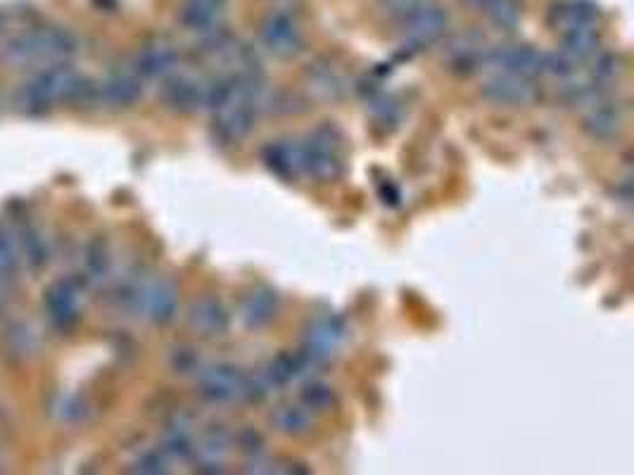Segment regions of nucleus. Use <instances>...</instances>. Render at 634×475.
<instances>
[{
    "instance_id": "nucleus-30",
    "label": "nucleus",
    "mask_w": 634,
    "mask_h": 475,
    "mask_svg": "<svg viewBox=\"0 0 634 475\" xmlns=\"http://www.w3.org/2000/svg\"><path fill=\"white\" fill-rule=\"evenodd\" d=\"M17 266V252L12 240L0 231V276H10Z\"/></svg>"
},
{
    "instance_id": "nucleus-18",
    "label": "nucleus",
    "mask_w": 634,
    "mask_h": 475,
    "mask_svg": "<svg viewBox=\"0 0 634 475\" xmlns=\"http://www.w3.org/2000/svg\"><path fill=\"white\" fill-rule=\"evenodd\" d=\"M269 169L281 179H297L304 174V148L297 141H276L264 150Z\"/></svg>"
},
{
    "instance_id": "nucleus-22",
    "label": "nucleus",
    "mask_w": 634,
    "mask_h": 475,
    "mask_svg": "<svg viewBox=\"0 0 634 475\" xmlns=\"http://www.w3.org/2000/svg\"><path fill=\"white\" fill-rule=\"evenodd\" d=\"M103 100L112 107H131L143 95V84L133 74H117L103 84Z\"/></svg>"
},
{
    "instance_id": "nucleus-25",
    "label": "nucleus",
    "mask_w": 634,
    "mask_h": 475,
    "mask_svg": "<svg viewBox=\"0 0 634 475\" xmlns=\"http://www.w3.org/2000/svg\"><path fill=\"white\" fill-rule=\"evenodd\" d=\"M561 53L566 55L570 62H575V65L589 60V57H597V53H599L597 29L594 27L575 29V31H568V34H563Z\"/></svg>"
},
{
    "instance_id": "nucleus-7",
    "label": "nucleus",
    "mask_w": 634,
    "mask_h": 475,
    "mask_svg": "<svg viewBox=\"0 0 634 475\" xmlns=\"http://www.w3.org/2000/svg\"><path fill=\"white\" fill-rule=\"evenodd\" d=\"M347 338H350V333H347L345 321L340 316H319V319L309 323L307 333H304V354H309L314 361L323 364V361L333 359L342 350Z\"/></svg>"
},
{
    "instance_id": "nucleus-17",
    "label": "nucleus",
    "mask_w": 634,
    "mask_h": 475,
    "mask_svg": "<svg viewBox=\"0 0 634 475\" xmlns=\"http://www.w3.org/2000/svg\"><path fill=\"white\" fill-rule=\"evenodd\" d=\"M485 48V36L468 31V34H459L447 43V60L452 67L464 69V72H473V69L483 67V60L487 55Z\"/></svg>"
},
{
    "instance_id": "nucleus-3",
    "label": "nucleus",
    "mask_w": 634,
    "mask_h": 475,
    "mask_svg": "<svg viewBox=\"0 0 634 475\" xmlns=\"http://www.w3.org/2000/svg\"><path fill=\"white\" fill-rule=\"evenodd\" d=\"M86 91L84 79L65 65H53L24 86L22 100L34 110H48L57 103H69Z\"/></svg>"
},
{
    "instance_id": "nucleus-26",
    "label": "nucleus",
    "mask_w": 634,
    "mask_h": 475,
    "mask_svg": "<svg viewBox=\"0 0 634 475\" xmlns=\"http://www.w3.org/2000/svg\"><path fill=\"white\" fill-rule=\"evenodd\" d=\"M620 112L608 107L604 100L599 105L589 107L587 117H585V129L592 138H599V141H606V138H613L620 131Z\"/></svg>"
},
{
    "instance_id": "nucleus-29",
    "label": "nucleus",
    "mask_w": 634,
    "mask_h": 475,
    "mask_svg": "<svg viewBox=\"0 0 634 475\" xmlns=\"http://www.w3.org/2000/svg\"><path fill=\"white\" fill-rule=\"evenodd\" d=\"M171 366H174L176 373L195 371V366H198V354H195L190 345L174 347V352H171Z\"/></svg>"
},
{
    "instance_id": "nucleus-5",
    "label": "nucleus",
    "mask_w": 634,
    "mask_h": 475,
    "mask_svg": "<svg viewBox=\"0 0 634 475\" xmlns=\"http://www.w3.org/2000/svg\"><path fill=\"white\" fill-rule=\"evenodd\" d=\"M200 392L209 402L217 404L243 402V399L255 397V392H252V380L231 364H217L202 371Z\"/></svg>"
},
{
    "instance_id": "nucleus-8",
    "label": "nucleus",
    "mask_w": 634,
    "mask_h": 475,
    "mask_svg": "<svg viewBox=\"0 0 634 475\" xmlns=\"http://www.w3.org/2000/svg\"><path fill=\"white\" fill-rule=\"evenodd\" d=\"M164 100L171 110L181 114L212 110L214 81L198 79V76H176L164 88Z\"/></svg>"
},
{
    "instance_id": "nucleus-32",
    "label": "nucleus",
    "mask_w": 634,
    "mask_h": 475,
    "mask_svg": "<svg viewBox=\"0 0 634 475\" xmlns=\"http://www.w3.org/2000/svg\"><path fill=\"white\" fill-rule=\"evenodd\" d=\"M238 442H240V447L245 449V452H255V454H259L262 452V437H259L255 430H245L243 435L238 437Z\"/></svg>"
},
{
    "instance_id": "nucleus-4",
    "label": "nucleus",
    "mask_w": 634,
    "mask_h": 475,
    "mask_svg": "<svg viewBox=\"0 0 634 475\" xmlns=\"http://www.w3.org/2000/svg\"><path fill=\"white\" fill-rule=\"evenodd\" d=\"M399 27H402V34L411 46H430L437 38L447 34L449 15L442 8H437V5L418 0L407 12L399 15Z\"/></svg>"
},
{
    "instance_id": "nucleus-11",
    "label": "nucleus",
    "mask_w": 634,
    "mask_h": 475,
    "mask_svg": "<svg viewBox=\"0 0 634 475\" xmlns=\"http://www.w3.org/2000/svg\"><path fill=\"white\" fill-rule=\"evenodd\" d=\"M483 98L494 105L521 107L530 105L537 98V88L530 84V79L513 74H494L490 81L483 84Z\"/></svg>"
},
{
    "instance_id": "nucleus-9",
    "label": "nucleus",
    "mask_w": 634,
    "mask_h": 475,
    "mask_svg": "<svg viewBox=\"0 0 634 475\" xmlns=\"http://www.w3.org/2000/svg\"><path fill=\"white\" fill-rule=\"evenodd\" d=\"M542 60L544 55L530 46H499L487 50L483 67H490L497 74H513L523 76V79H532V76L542 74Z\"/></svg>"
},
{
    "instance_id": "nucleus-23",
    "label": "nucleus",
    "mask_w": 634,
    "mask_h": 475,
    "mask_svg": "<svg viewBox=\"0 0 634 475\" xmlns=\"http://www.w3.org/2000/svg\"><path fill=\"white\" fill-rule=\"evenodd\" d=\"M228 449H231V437L221 428H212L195 442L193 454L198 456L202 466H212V471H221V464H224Z\"/></svg>"
},
{
    "instance_id": "nucleus-31",
    "label": "nucleus",
    "mask_w": 634,
    "mask_h": 475,
    "mask_svg": "<svg viewBox=\"0 0 634 475\" xmlns=\"http://www.w3.org/2000/svg\"><path fill=\"white\" fill-rule=\"evenodd\" d=\"M136 471H141V473H162V471H164L162 456H160V454H148V456H143V459L138 461Z\"/></svg>"
},
{
    "instance_id": "nucleus-14",
    "label": "nucleus",
    "mask_w": 634,
    "mask_h": 475,
    "mask_svg": "<svg viewBox=\"0 0 634 475\" xmlns=\"http://www.w3.org/2000/svg\"><path fill=\"white\" fill-rule=\"evenodd\" d=\"M278 312V295L276 290L266 288V285H259V288L250 290L245 295V300L240 302V321H243L245 328H257L269 326L271 321L276 319Z\"/></svg>"
},
{
    "instance_id": "nucleus-27",
    "label": "nucleus",
    "mask_w": 634,
    "mask_h": 475,
    "mask_svg": "<svg viewBox=\"0 0 634 475\" xmlns=\"http://www.w3.org/2000/svg\"><path fill=\"white\" fill-rule=\"evenodd\" d=\"M164 449H167L171 456H176V459H188V456L195 452V440H193V430H190V426L179 423V426L169 428Z\"/></svg>"
},
{
    "instance_id": "nucleus-15",
    "label": "nucleus",
    "mask_w": 634,
    "mask_h": 475,
    "mask_svg": "<svg viewBox=\"0 0 634 475\" xmlns=\"http://www.w3.org/2000/svg\"><path fill=\"white\" fill-rule=\"evenodd\" d=\"M599 12L592 3L587 0H561L556 3L549 12V22L551 27L561 34H568V31L575 29H589L597 24Z\"/></svg>"
},
{
    "instance_id": "nucleus-2",
    "label": "nucleus",
    "mask_w": 634,
    "mask_h": 475,
    "mask_svg": "<svg viewBox=\"0 0 634 475\" xmlns=\"http://www.w3.org/2000/svg\"><path fill=\"white\" fill-rule=\"evenodd\" d=\"M304 148V174H309L319 183H331L340 179L345 169V138L333 124H321L307 141Z\"/></svg>"
},
{
    "instance_id": "nucleus-1",
    "label": "nucleus",
    "mask_w": 634,
    "mask_h": 475,
    "mask_svg": "<svg viewBox=\"0 0 634 475\" xmlns=\"http://www.w3.org/2000/svg\"><path fill=\"white\" fill-rule=\"evenodd\" d=\"M76 53V38L65 29H38L8 43L5 57L12 65H60Z\"/></svg>"
},
{
    "instance_id": "nucleus-10",
    "label": "nucleus",
    "mask_w": 634,
    "mask_h": 475,
    "mask_svg": "<svg viewBox=\"0 0 634 475\" xmlns=\"http://www.w3.org/2000/svg\"><path fill=\"white\" fill-rule=\"evenodd\" d=\"M228 0H186L181 10V24L202 38L217 34L224 27Z\"/></svg>"
},
{
    "instance_id": "nucleus-20",
    "label": "nucleus",
    "mask_w": 634,
    "mask_h": 475,
    "mask_svg": "<svg viewBox=\"0 0 634 475\" xmlns=\"http://www.w3.org/2000/svg\"><path fill=\"white\" fill-rule=\"evenodd\" d=\"M48 312L57 326H72L79 319V290L74 283L60 281L50 288Z\"/></svg>"
},
{
    "instance_id": "nucleus-13",
    "label": "nucleus",
    "mask_w": 634,
    "mask_h": 475,
    "mask_svg": "<svg viewBox=\"0 0 634 475\" xmlns=\"http://www.w3.org/2000/svg\"><path fill=\"white\" fill-rule=\"evenodd\" d=\"M188 326L202 338H219L228 331V314L217 297H200L190 304Z\"/></svg>"
},
{
    "instance_id": "nucleus-19",
    "label": "nucleus",
    "mask_w": 634,
    "mask_h": 475,
    "mask_svg": "<svg viewBox=\"0 0 634 475\" xmlns=\"http://www.w3.org/2000/svg\"><path fill=\"white\" fill-rule=\"evenodd\" d=\"M143 309L150 321L169 323L179 309V290L171 281L152 283L143 293Z\"/></svg>"
},
{
    "instance_id": "nucleus-6",
    "label": "nucleus",
    "mask_w": 634,
    "mask_h": 475,
    "mask_svg": "<svg viewBox=\"0 0 634 475\" xmlns=\"http://www.w3.org/2000/svg\"><path fill=\"white\" fill-rule=\"evenodd\" d=\"M259 38H262V46L281 60L300 55L304 48V31L290 12H271L262 22Z\"/></svg>"
},
{
    "instance_id": "nucleus-24",
    "label": "nucleus",
    "mask_w": 634,
    "mask_h": 475,
    "mask_svg": "<svg viewBox=\"0 0 634 475\" xmlns=\"http://www.w3.org/2000/svg\"><path fill=\"white\" fill-rule=\"evenodd\" d=\"M471 5L478 12H483L499 29L511 31L521 22V3L518 0H471Z\"/></svg>"
},
{
    "instance_id": "nucleus-28",
    "label": "nucleus",
    "mask_w": 634,
    "mask_h": 475,
    "mask_svg": "<svg viewBox=\"0 0 634 475\" xmlns=\"http://www.w3.org/2000/svg\"><path fill=\"white\" fill-rule=\"evenodd\" d=\"M302 404L309 411H328L335 407V392L326 383H309L302 392Z\"/></svg>"
},
{
    "instance_id": "nucleus-12",
    "label": "nucleus",
    "mask_w": 634,
    "mask_h": 475,
    "mask_svg": "<svg viewBox=\"0 0 634 475\" xmlns=\"http://www.w3.org/2000/svg\"><path fill=\"white\" fill-rule=\"evenodd\" d=\"M136 67L138 74L150 76V79H167L179 67V50L167 38H155L141 48Z\"/></svg>"
},
{
    "instance_id": "nucleus-16",
    "label": "nucleus",
    "mask_w": 634,
    "mask_h": 475,
    "mask_svg": "<svg viewBox=\"0 0 634 475\" xmlns=\"http://www.w3.org/2000/svg\"><path fill=\"white\" fill-rule=\"evenodd\" d=\"M307 86H309V93H312L316 100H326V103L340 100L347 88L345 76H342L340 69L333 67L328 60H319L314 62V65H309Z\"/></svg>"
},
{
    "instance_id": "nucleus-21",
    "label": "nucleus",
    "mask_w": 634,
    "mask_h": 475,
    "mask_svg": "<svg viewBox=\"0 0 634 475\" xmlns=\"http://www.w3.org/2000/svg\"><path fill=\"white\" fill-rule=\"evenodd\" d=\"M271 426H274L278 433L290 437L307 435L309 430L314 428V411H309L304 404H281V407H276L274 414H271Z\"/></svg>"
}]
</instances>
